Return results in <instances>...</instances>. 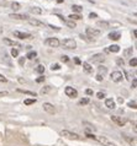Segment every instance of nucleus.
<instances>
[{"mask_svg":"<svg viewBox=\"0 0 137 146\" xmlns=\"http://www.w3.org/2000/svg\"><path fill=\"white\" fill-rule=\"evenodd\" d=\"M66 95L70 97V98H75V97L78 96V91L75 88H73V87H66Z\"/></svg>","mask_w":137,"mask_h":146,"instance_id":"f03ea898","label":"nucleus"},{"mask_svg":"<svg viewBox=\"0 0 137 146\" xmlns=\"http://www.w3.org/2000/svg\"><path fill=\"white\" fill-rule=\"evenodd\" d=\"M7 95V92L6 91H3V92H0V96H6Z\"/></svg>","mask_w":137,"mask_h":146,"instance_id":"8fccbe9b","label":"nucleus"},{"mask_svg":"<svg viewBox=\"0 0 137 146\" xmlns=\"http://www.w3.org/2000/svg\"><path fill=\"white\" fill-rule=\"evenodd\" d=\"M17 91H19V92H21V93H25V95H30V96H33V97H36V93H35V92H31V91H26V90H22V88H19Z\"/></svg>","mask_w":137,"mask_h":146,"instance_id":"4be33fe9","label":"nucleus"},{"mask_svg":"<svg viewBox=\"0 0 137 146\" xmlns=\"http://www.w3.org/2000/svg\"><path fill=\"white\" fill-rule=\"evenodd\" d=\"M25 60H26V59H25L24 57L20 58V59H19V64H20V65H24V64H25Z\"/></svg>","mask_w":137,"mask_h":146,"instance_id":"ea45409f","label":"nucleus"},{"mask_svg":"<svg viewBox=\"0 0 137 146\" xmlns=\"http://www.w3.org/2000/svg\"><path fill=\"white\" fill-rule=\"evenodd\" d=\"M72 10H73V12H75L79 15L80 12H83V7H81L80 5H73L72 6Z\"/></svg>","mask_w":137,"mask_h":146,"instance_id":"f3484780","label":"nucleus"},{"mask_svg":"<svg viewBox=\"0 0 137 146\" xmlns=\"http://www.w3.org/2000/svg\"><path fill=\"white\" fill-rule=\"evenodd\" d=\"M46 44L52 48H57L59 46V41L57 38H47L46 39Z\"/></svg>","mask_w":137,"mask_h":146,"instance_id":"423d86ee","label":"nucleus"},{"mask_svg":"<svg viewBox=\"0 0 137 146\" xmlns=\"http://www.w3.org/2000/svg\"><path fill=\"white\" fill-rule=\"evenodd\" d=\"M94 139H96V140H98V141H99V143H101V144H104V145H105V146H116V145H115L114 143H111V141H110V140H107V139H106V137H104V136H95V137H94Z\"/></svg>","mask_w":137,"mask_h":146,"instance_id":"20e7f679","label":"nucleus"},{"mask_svg":"<svg viewBox=\"0 0 137 146\" xmlns=\"http://www.w3.org/2000/svg\"><path fill=\"white\" fill-rule=\"evenodd\" d=\"M136 85H137V82H136V79H133V81H132V86H133V88H136Z\"/></svg>","mask_w":137,"mask_h":146,"instance_id":"09e8293b","label":"nucleus"},{"mask_svg":"<svg viewBox=\"0 0 137 146\" xmlns=\"http://www.w3.org/2000/svg\"><path fill=\"white\" fill-rule=\"evenodd\" d=\"M130 65L133 66V68H136V65H137V59H136V58H132L131 60H130Z\"/></svg>","mask_w":137,"mask_h":146,"instance_id":"2f4dec72","label":"nucleus"},{"mask_svg":"<svg viewBox=\"0 0 137 146\" xmlns=\"http://www.w3.org/2000/svg\"><path fill=\"white\" fill-rule=\"evenodd\" d=\"M103 79H104L103 75H99V74L96 75V80H98V81H103Z\"/></svg>","mask_w":137,"mask_h":146,"instance_id":"a18cd8bd","label":"nucleus"},{"mask_svg":"<svg viewBox=\"0 0 137 146\" xmlns=\"http://www.w3.org/2000/svg\"><path fill=\"white\" fill-rule=\"evenodd\" d=\"M4 43L9 44V46H13V47H21V44L19 42H15V41H11L9 38H4Z\"/></svg>","mask_w":137,"mask_h":146,"instance_id":"f8f14e48","label":"nucleus"},{"mask_svg":"<svg viewBox=\"0 0 137 146\" xmlns=\"http://www.w3.org/2000/svg\"><path fill=\"white\" fill-rule=\"evenodd\" d=\"M14 35L17 37V38H21V39H27V38H31V35L30 33H25V32H19V31H15Z\"/></svg>","mask_w":137,"mask_h":146,"instance_id":"1a4fd4ad","label":"nucleus"},{"mask_svg":"<svg viewBox=\"0 0 137 146\" xmlns=\"http://www.w3.org/2000/svg\"><path fill=\"white\" fill-rule=\"evenodd\" d=\"M51 69L52 70H59V69H61V65H59V64H52Z\"/></svg>","mask_w":137,"mask_h":146,"instance_id":"c9c22d12","label":"nucleus"},{"mask_svg":"<svg viewBox=\"0 0 137 146\" xmlns=\"http://www.w3.org/2000/svg\"><path fill=\"white\" fill-rule=\"evenodd\" d=\"M10 18H16V20H26L28 18L27 15H20V14H10Z\"/></svg>","mask_w":137,"mask_h":146,"instance_id":"9d476101","label":"nucleus"},{"mask_svg":"<svg viewBox=\"0 0 137 146\" xmlns=\"http://www.w3.org/2000/svg\"><path fill=\"white\" fill-rule=\"evenodd\" d=\"M98 25L101 26V27H107V24H106V22H101V21H100V22H98Z\"/></svg>","mask_w":137,"mask_h":146,"instance_id":"37998d69","label":"nucleus"},{"mask_svg":"<svg viewBox=\"0 0 137 146\" xmlns=\"http://www.w3.org/2000/svg\"><path fill=\"white\" fill-rule=\"evenodd\" d=\"M105 106L107 108H110V109H114V108H115V101L113 98H107L105 101Z\"/></svg>","mask_w":137,"mask_h":146,"instance_id":"4468645a","label":"nucleus"},{"mask_svg":"<svg viewBox=\"0 0 137 146\" xmlns=\"http://www.w3.org/2000/svg\"><path fill=\"white\" fill-rule=\"evenodd\" d=\"M43 81H44V76H43V75H42V76H40V77H37V79H36V82H37V84H42Z\"/></svg>","mask_w":137,"mask_h":146,"instance_id":"f704fd0d","label":"nucleus"},{"mask_svg":"<svg viewBox=\"0 0 137 146\" xmlns=\"http://www.w3.org/2000/svg\"><path fill=\"white\" fill-rule=\"evenodd\" d=\"M36 57H37V53L35 50H30L27 53V55H26V58H27V59H35Z\"/></svg>","mask_w":137,"mask_h":146,"instance_id":"412c9836","label":"nucleus"},{"mask_svg":"<svg viewBox=\"0 0 137 146\" xmlns=\"http://www.w3.org/2000/svg\"><path fill=\"white\" fill-rule=\"evenodd\" d=\"M107 52H111V53H117V52H120V47L116 46V44H114V46H110L106 48Z\"/></svg>","mask_w":137,"mask_h":146,"instance_id":"2eb2a0df","label":"nucleus"},{"mask_svg":"<svg viewBox=\"0 0 137 146\" xmlns=\"http://www.w3.org/2000/svg\"><path fill=\"white\" fill-rule=\"evenodd\" d=\"M68 18H70L72 21H75V20H80L81 16H80V15H78V14H72V15H69Z\"/></svg>","mask_w":137,"mask_h":146,"instance_id":"393cba45","label":"nucleus"},{"mask_svg":"<svg viewBox=\"0 0 137 146\" xmlns=\"http://www.w3.org/2000/svg\"><path fill=\"white\" fill-rule=\"evenodd\" d=\"M43 109L48 113H54V107L51 103H43Z\"/></svg>","mask_w":137,"mask_h":146,"instance_id":"9b49d317","label":"nucleus"},{"mask_svg":"<svg viewBox=\"0 0 137 146\" xmlns=\"http://www.w3.org/2000/svg\"><path fill=\"white\" fill-rule=\"evenodd\" d=\"M11 7H13V10H19L21 7V5L19 3H13L11 4Z\"/></svg>","mask_w":137,"mask_h":146,"instance_id":"c756f323","label":"nucleus"},{"mask_svg":"<svg viewBox=\"0 0 137 146\" xmlns=\"http://www.w3.org/2000/svg\"><path fill=\"white\" fill-rule=\"evenodd\" d=\"M83 68H84V70H85L87 73H89V74L93 73V66L89 64V63H87V62L83 63Z\"/></svg>","mask_w":137,"mask_h":146,"instance_id":"a211bd4d","label":"nucleus"},{"mask_svg":"<svg viewBox=\"0 0 137 146\" xmlns=\"http://www.w3.org/2000/svg\"><path fill=\"white\" fill-rule=\"evenodd\" d=\"M128 107H131V108H133V109H136V101H132V102H130V103H128Z\"/></svg>","mask_w":137,"mask_h":146,"instance_id":"4c0bfd02","label":"nucleus"},{"mask_svg":"<svg viewBox=\"0 0 137 146\" xmlns=\"http://www.w3.org/2000/svg\"><path fill=\"white\" fill-rule=\"evenodd\" d=\"M62 135H63V136H66V137H69V139L80 140V136H79V135H77V134H74V133H69V132H67V130L62 132Z\"/></svg>","mask_w":137,"mask_h":146,"instance_id":"0eeeda50","label":"nucleus"},{"mask_svg":"<svg viewBox=\"0 0 137 146\" xmlns=\"http://www.w3.org/2000/svg\"><path fill=\"white\" fill-rule=\"evenodd\" d=\"M122 77H124V75H122L121 71H114L111 74V80L114 82H120L122 81Z\"/></svg>","mask_w":137,"mask_h":146,"instance_id":"7ed1b4c3","label":"nucleus"},{"mask_svg":"<svg viewBox=\"0 0 137 146\" xmlns=\"http://www.w3.org/2000/svg\"><path fill=\"white\" fill-rule=\"evenodd\" d=\"M87 35L89 36V38H95L100 35V31L99 29H95V28H87Z\"/></svg>","mask_w":137,"mask_h":146,"instance_id":"39448f33","label":"nucleus"},{"mask_svg":"<svg viewBox=\"0 0 137 146\" xmlns=\"http://www.w3.org/2000/svg\"><path fill=\"white\" fill-rule=\"evenodd\" d=\"M57 3H58V4H61V3H63V0H57Z\"/></svg>","mask_w":137,"mask_h":146,"instance_id":"603ef678","label":"nucleus"},{"mask_svg":"<svg viewBox=\"0 0 137 146\" xmlns=\"http://www.w3.org/2000/svg\"><path fill=\"white\" fill-rule=\"evenodd\" d=\"M36 102V100L35 98H30V100H25V104H26V106H30V104H33V103H35Z\"/></svg>","mask_w":137,"mask_h":146,"instance_id":"cd10ccee","label":"nucleus"},{"mask_svg":"<svg viewBox=\"0 0 137 146\" xmlns=\"http://www.w3.org/2000/svg\"><path fill=\"white\" fill-rule=\"evenodd\" d=\"M111 119H113L115 123H117V124L120 125V126H124V125H125V122L122 120V119H120L118 117H116V115H113V117H111Z\"/></svg>","mask_w":137,"mask_h":146,"instance_id":"dca6fc26","label":"nucleus"},{"mask_svg":"<svg viewBox=\"0 0 137 146\" xmlns=\"http://www.w3.org/2000/svg\"><path fill=\"white\" fill-rule=\"evenodd\" d=\"M11 55H13L14 58H16L17 55H19V50L17 49H14V48H13V49H11Z\"/></svg>","mask_w":137,"mask_h":146,"instance_id":"72a5a7b5","label":"nucleus"},{"mask_svg":"<svg viewBox=\"0 0 137 146\" xmlns=\"http://www.w3.org/2000/svg\"><path fill=\"white\" fill-rule=\"evenodd\" d=\"M0 81H1V82H6L7 80H6V77H5V76H3V75H0Z\"/></svg>","mask_w":137,"mask_h":146,"instance_id":"49530a36","label":"nucleus"},{"mask_svg":"<svg viewBox=\"0 0 137 146\" xmlns=\"http://www.w3.org/2000/svg\"><path fill=\"white\" fill-rule=\"evenodd\" d=\"M96 96H98L99 100H103L104 97H105V92H98V95H96Z\"/></svg>","mask_w":137,"mask_h":146,"instance_id":"e433bc0d","label":"nucleus"},{"mask_svg":"<svg viewBox=\"0 0 137 146\" xmlns=\"http://www.w3.org/2000/svg\"><path fill=\"white\" fill-rule=\"evenodd\" d=\"M35 71L37 73V74H43L44 73V66L43 65H38L37 68L35 69Z\"/></svg>","mask_w":137,"mask_h":146,"instance_id":"bb28decb","label":"nucleus"},{"mask_svg":"<svg viewBox=\"0 0 137 146\" xmlns=\"http://www.w3.org/2000/svg\"><path fill=\"white\" fill-rule=\"evenodd\" d=\"M62 44H63V46H64L66 48H68V49H75V47H77L75 41L72 39V38H66V39H63Z\"/></svg>","mask_w":137,"mask_h":146,"instance_id":"f257e3e1","label":"nucleus"},{"mask_svg":"<svg viewBox=\"0 0 137 146\" xmlns=\"http://www.w3.org/2000/svg\"><path fill=\"white\" fill-rule=\"evenodd\" d=\"M62 59V62H64V63H67V62H69V58L67 57V55H63V57L61 58Z\"/></svg>","mask_w":137,"mask_h":146,"instance_id":"79ce46f5","label":"nucleus"},{"mask_svg":"<svg viewBox=\"0 0 137 146\" xmlns=\"http://www.w3.org/2000/svg\"><path fill=\"white\" fill-rule=\"evenodd\" d=\"M28 22H30V25H32V26H43V22H41L38 20H35V18H28Z\"/></svg>","mask_w":137,"mask_h":146,"instance_id":"6ab92c4d","label":"nucleus"},{"mask_svg":"<svg viewBox=\"0 0 137 146\" xmlns=\"http://www.w3.org/2000/svg\"><path fill=\"white\" fill-rule=\"evenodd\" d=\"M117 101H118V102H120V103H122V102H124V98H118Z\"/></svg>","mask_w":137,"mask_h":146,"instance_id":"3c124183","label":"nucleus"},{"mask_svg":"<svg viewBox=\"0 0 137 146\" xmlns=\"http://www.w3.org/2000/svg\"><path fill=\"white\" fill-rule=\"evenodd\" d=\"M98 17V15H96L95 12H90L89 14V18H96Z\"/></svg>","mask_w":137,"mask_h":146,"instance_id":"a19ab883","label":"nucleus"},{"mask_svg":"<svg viewBox=\"0 0 137 146\" xmlns=\"http://www.w3.org/2000/svg\"><path fill=\"white\" fill-rule=\"evenodd\" d=\"M98 70H99V75L103 74V76H104V75L106 74V71H107V69L105 68V66H103V65H100L99 68H98Z\"/></svg>","mask_w":137,"mask_h":146,"instance_id":"a878e982","label":"nucleus"},{"mask_svg":"<svg viewBox=\"0 0 137 146\" xmlns=\"http://www.w3.org/2000/svg\"><path fill=\"white\" fill-rule=\"evenodd\" d=\"M120 37H121L120 32H111L110 35H109V39H111V41H117V39H120Z\"/></svg>","mask_w":137,"mask_h":146,"instance_id":"ddd939ff","label":"nucleus"},{"mask_svg":"<svg viewBox=\"0 0 137 146\" xmlns=\"http://www.w3.org/2000/svg\"><path fill=\"white\" fill-rule=\"evenodd\" d=\"M74 63H75L77 65H79V64H81V62H80V59L79 58H74Z\"/></svg>","mask_w":137,"mask_h":146,"instance_id":"c03bdc74","label":"nucleus"},{"mask_svg":"<svg viewBox=\"0 0 137 146\" xmlns=\"http://www.w3.org/2000/svg\"><path fill=\"white\" fill-rule=\"evenodd\" d=\"M30 11H31L32 14H36V15H41V14H42V10H41L40 7H31Z\"/></svg>","mask_w":137,"mask_h":146,"instance_id":"5701e85b","label":"nucleus"},{"mask_svg":"<svg viewBox=\"0 0 137 146\" xmlns=\"http://www.w3.org/2000/svg\"><path fill=\"white\" fill-rule=\"evenodd\" d=\"M89 103V100L88 98H81L80 101H79V104L80 106H84V104H88Z\"/></svg>","mask_w":137,"mask_h":146,"instance_id":"473e14b6","label":"nucleus"},{"mask_svg":"<svg viewBox=\"0 0 137 146\" xmlns=\"http://www.w3.org/2000/svg\"><path fill=\"white\" fill-rule=\"evenodd\" d=\"M50 27L52 28V29H56V31H59V27H56V26H53V25H48Z\"/></svg>","mask_w":137,"mask_h":146,"instance_id":"de8ad7c7","label":"nucleus"},{"mask_svg":"<svg viewBox=\"0 0 137 146\" xmlns=\"http://www.w3.org/2000/svg\"><path fill=\"white\" fill-rule=\"evenodd\" d=\"M132 53H133V49L132 48H127V49H125L124 50V57H130V55H132Z\"/></svg>","mask_w":137,"mask_h":146,"instance_id":"b1692460","label":"nucleus"},{"mask_svg":"<svg viewBox=\"0 0 137 146\" xmlns=\"http://www.w3.org/2000/svg\"><path fill=\"white\" fill-rule=\"evenodd\" d=\"M51 91V86H44V87L41 90V93H47Z\"/></svg>","mask_w":137,"mask_h":146,"instance_id":"7c9ffc66","label":"nucleus"},{"mask_svg":"<svg viewBox=\"0 0 137 146\" xmlns=\"http://www.w3.org/2000/svg\"><path fill=\"white\" fill-rule=\"evenodd\" d=\"M116 64H117L118 66H124V65H125L124 59H122V58H117V59H116Z\"/></svg>","mask_w":137,"mask_h":146,"instance_id":"c85d7f7f","label":"nucleus"},{"mask_svg":"<svg viewBox=\"0 0 137 146\" xmlns=\"http://www.w3.org/2000/svg\"><path fill=\"white\" fill-rule=\"evenodd\" d=\"M104 60H105V58H104L103 54H95L90 58V62L93 63H103Z\"/></svg>","mask_w":137,"mask_h":146,"instance_id":"6e6552de","label":"nucleus"},{"mask_svg":"<svg viewBox=\"0 0 137 146\" xmlns=\"http://www.w3.org/2000/svg\"><path fill=\"white\" fill-rule=\"evenodd\" d=\"M85 93H87L88 96H93V90H90V88H87V90H85Z\"/></svg>","mask_w":137,"mask_h":146,"instance_id":"58836bf2","label":"nucleus"},{"mask_svg":"<svg viewBox=\"0 0 137 146\" xmlns=\"http://www.w3.org/2000/svg\"><path fill=\"white\" fill-rule=\"evenodd\" d=\"M63 21L66 22V25L68 26V27H70V28H75V22H74V21H72V20H66V18H64Z\"/></svg>","mask_w":137,"mask_h":146,"instance_id":"aec40b11","label":"nucleus"}]
</instances>
